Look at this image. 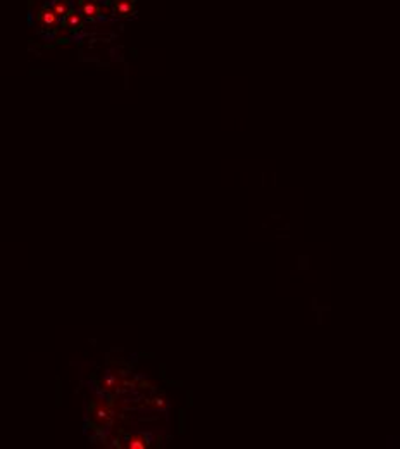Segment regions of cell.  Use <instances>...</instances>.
I'll return each instance as SVG.
<instances>
[{"label":"cell","instance_id":"1","mask_svg":"<svg viewBox=\"0 0 400 449\" xmlns=\"http://www.w3.org/2000/svg\"><path fill=\"white\" fill-rule=\"evenodd\" d=\"M100 13H102L100 6H98L95 0H86V2H83L80 14L86 19H97L98 16H100Z\"/></svg>","mask_w":400,"mask_h":449},{"label":"cell","instance_id":"2","mask_svg":"<svg viewBox=\"0 0 400 449\" xmlns=\"http://www.w3.org/2000/svg\"><path fill=\"white\" fill-rule=\"evenodd\" d=\"M40 23H42V26L50 28V30L59 25V18L52 11V7H43L40 11Z\"/></svg>","mask_w":400,"mask_h":449},{"label":"cell","instance_id":"3","mask_svg":"<svg viewBox=\"0 0 400 449\" xmlns=\"http://www.w3.org/2000/svg\"><path fill=\"white\" fill-rule=\"evenodd\" d=\"M135 11L133 7V0H116L114 2V13L117 16H131Z\"/></svg>","mask_w":400,"mask_h":449},{"label":"cell","instance_id":"4","mask_svg":"<svg viewBox=\"0 0 400 449\" xmlns=\"http://www.w3.org/2000/svg\"><path fill=\"white\" fill-rule=\"evenodd\" d=\"M64 18H66V25L69 26L71 30H78V28H81L83 16L80 13H76V11H69Z\"/></svg>","mask_w":400,"mask_h":449},{"label":"cell","instance_id":"5","mask_svg":"<svg viewBox=\"0 0 400 449\" xmlns=\"http://www.w3.org/2000/svg\"><path fill=\"white\" fill-rule=\"evenodd\" d=\"M145 446H147V439H145V437L142 435V434L131 435V439H129V444H128V447H131V449H142V447H145Z\"/></svg>","mask_w":400,"mask_h":449},{"label":"cell","instance_id":"6","mask_svg":"<svg viewBox=\"0 0 400 449\" xmlns=\"http://www.w3.org/2000/svg\"><path fill=\"white\" fill-rule=\"evenodd\" d=\"M52 11L57 14V18L61 19V18H64L67 13H69V7H67V4L64 2V0H57V2H54Z\"/></svg>","mask_w":400,"mask_h":449}]
</instances>
